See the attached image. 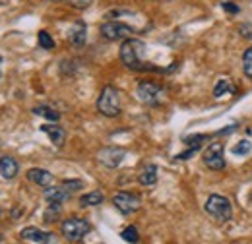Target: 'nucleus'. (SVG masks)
Wrapping results in <instances>:
<instances>
[{"label":"nucleus","mask_w":252,"mask_h":244,"mask_svg":"<svg viewBox=\"0 0 252 244\" xmlns=\"http://www.w3.org/2000/svg\"><path fill=\"white\" fill-rule=\"evenodd\" d=\"M97 111L107 119H115L121 115V93L115 86H105L101 90L97 97Z\"/></svg>","instance_id":"obj_2"},{"label":"nucleus","mask_w":252,"mask_h":244,"mask_svg":"<svg viewBox=\"0 0 252 244\" xmlns=\"http://www.w3.org/2000/svg\"><path fill=\"white\" fill-rule=\"evenodd\" d=\"M92 231V225L84 217H68L61 225V233L68 243H80L86 239V235Z\"/></svg>","instance_id":"obj_3"},{"label":"nucleus","mask_w":252,"mask_h":244,"mask_svg":"<svg viewBox=\"0 0 252 244\" xmlns=\"http://www.w3.org/2000/svg\"><path fill=\"white\" fill-rule=\"evenodd\" d=\"M68 39H70V43L74 47H84L86 39H88V26H86V22H82V20L74 22V26L68 31Z\"/></svg>","instance_id":"obj_11"},{"label":"nucleus","mask_w":252,"mask_h":244,"mask_svg":"<svg viewBox=\"0 0 252 244\" xmlns=\"http://www.w3.org/2000/svg\"><path fill=\"white\" fill-rule=\"evenodd\" d=\"M20 237L24 241H32V243H37V244H59V239H57L55 233L41 231L37 227H26V229H22Z\"/></svg>","instance_id":"obj_9"},{"label":"nucleus","mask_w":252,"mask_h":244,"mask_svg":"<svg viewBox=\"0 0 252 244\" xmlns=\"http://www.w3.org/2000/svg\"><path fill=\"white\" fill-rule=\"evenodd\" d=\"M144 53H146V43L130 37L121 45V62L128 70H134V72H165L154 66L152 62L144 61Z\"/></svg>","instance_id":"obj_1"},{"label":"nucleus","mask_w":252,"mask_h":244,"mask_svg":"<svg viewBox=\"0 0 252 244\" xmlns=\"http://www.w3.org/2000/svg\"><path fill=\"white\" fill-rule=\"evenodd\" d=\"M243 72L249 80H252V47L247 49L245 55H243Z\"/></svg>","instance_id":"obj_23"},{"label":"nucleus","mask_w":252,"mask_h":244,"mask_svg":"<svg viewBox=\"0 0 252 244\" xmlns=\"http://www.w3.org/2000/svg\"><path fill=\"white\" fill-rule=\"evenodd\" d=\"M28 179L33 184L43 186V188H49V186H53V183H55L53 173H49L47 169H39V167H33V169L28 171Z\"/></svg>","instance_id":"obj_14"},{"label":"nucleus","mask_w":252,"mask_h":244,"mask_svg":"<svg viewBox=\"0 0 252 244\" xmlns=\"http://www.w3.org/2000/svg\"><path fill=\"white\" fill-rule=\"evenodd\" d=\"M33 115L43 117V119L53 121V122L61 121V113H59V111H55V109H53V107H49V105H37V107H33Z\"/></svg>","instance_id":"obj_17"},{"label":"nucleus","mask_w":252,"mask_h":244,"mask_svg":"<svg viewBox=\"0 0 252 244\" xmlns=\"http://www.w3.org/2000/svg\"><path fill=\"white\" fill-rule=\"evenodd\" d=\"M126 157V152L121 148H103L97 153V159L101 165H105L107 169H117Z\"/></svg>","instance_id":"obj_10"},{"label":"nucleus","mask_w":252,"mask_h":244,"mask_svg":"<svg viewBox=\"0 0 252 244\" xmlns=\"http://www.w3.org/2000/svg\"><path fill=\"white\" fill-rule=\"evenodd\" d=\"M113 204L115 208L121 212L123 215H130L136 214L140 208H142V198L138 194H132V192H117L113 196Z\"/></svg>","instance_id":"obj_6"},{"label":"nucleus","mask_w":252,"mask_h":244,"mask_svg":"<svg viewBox=\"0 0 252 244\" xmlns=\"http://www.w3.org/2000/svg\"><path fill=\"white\" fill-rule=\"evenodd\" d=\"M251 152H252L251 140H241L239 144H235V146L231 148V153H233V155H237V157H247Z\"/></svg>","instance_id":"obj_21"},{"label":"nucleus","mask_w":252,"mask_h":244,"mask_svg":"<svg viewBox=\"0 0 252 244\" xmlns=\"http://www.w3.org/2000/svg\"><path fill=\"white\" fill-rule=\"evenodd\" d=\"M235 86H233V82L229 80V78H220L218 80V84H216V88H214V97L216 99H221L223 95H229V93H235Z\"/></svg>","instance_id":"obj_18"},{"label":"nucleus","mask_w":252,"mask_h":244,"mask_svg":"<svg viewBox=\"0 0 252 244\" xmlns=\"http://www.w3.org/2000/svg\"><path fill=\"white\" fill-rule=\"evenodd\" d=\"M70 6H74V8H78V10H86V8H90L92 4H94V0H66Z\"/></svg>","instance_id":"obj_26"},{"label":"nucleus","mask_w":252,"mask_h":244,"mask_svg":"<svg viewBox=\"0 0 252 244\" xmlns=\"http://www.w3.org/2000/svg\"><path fill=\"white\" fill-rule=\"evenodd\" d=\"M59 215H61V204H51L43 217H45V223H53V221H57Z\"/></svg>","instance_id":"obj_25"},{"label":"nucleus","mask_w":252,"mask_h":244,"mask_svg":"<svg viewBox=\"0 0 252 244\" xmlns=\"http://www.w3.org/2000/svg\"><path fill=\"white\" fill-rule=\"evenodd\" d=\"M43 196H45V200H47L49 204H64L66 200L72 198V192L61 184V186H49Z\"/></svg>","instance_id":"obj_13"},{"label":"nucleus","mask_w":252,"mask_h":244,"mask_svg":"<svg viewBox=\"0 0 252 244\" xmlns=\"http://www.w3.org/2000/svg\"><path fill=\"white\" fill-rule=\"evenodd\" d=\"M37 43H39V47L45 49V51H53V49H55V39L49 35V31H45V30H41L37 33Z\"/></svg>","instance_id":"obj_20"},{"label":"nucleus","mask_w":252,"mask_h":244,"mask_svg":"<svg viewBox=\"0 0 252 244\" xmlns=\"http://www.w3.org/2000/svg\"><path fill=\"white\" fill-rule=\"evenodd\" d=\"M138 183L142 186H154L158 183V167L156 165H146L138 177Z\"/></svg>","instance_id":"obj_16"},{"label":"nucleus","mask_w":252,"mask_h":244,"mask_svg":"<svg viewBox=\"0 0 252 244\" xmlns=\"http://www.w3.org/2000/svg\"><path fill=\"white\" fill-rule=\"evenodd\" d=\"M41 132L49 136V140L57 146V148H63L64 142H66V130L63 126H57V124H43L41 126Z\"/></svg>","instance_id":"obj_15"},{"label":"nucleus","mask_w":252,"mask_h":244,"mask_svg":"<svg viewBox=\"0 0 252 244\" xmlns=\"http://www.w3.org/2000/svg\"><path fill=\"white\" fill-rule=\"evenodd\" d=\"M103 200H105L103 192L94 190V192H88V194H84V196L80 198V206H82V208H88V206H99V204H103Z\"/></svg>","instance_id":"obj_19"},{"label":"nucleus","mask_w":252,"mask_h":244,"mask_svg":"<svg viewBox=\"0 0 252 244\" xmlns=\"http://www.w3.org/2000/svg\"><path fill=\"white\" fill-rule=\"evenodd\" d=\"M204 210H206V214L210 215V217H214V219L220 221V223H227V221H231V217H233V206H231L229 198L220 196V194H212V196L206 200Z\"/></svg>","instance_id":"obj_4"},{"label":"nucleus","mask_w":252,"mask_h":244,"mask_svg":"<svg viewBox=\"0 0 252 244\" xmlns=\"http://www.w3.org/2000/svg\"><path fill=\"white\" fill-rule=\"evenodd\" d=\"M221 8H223L225 12H229V14H239V6H235L233 2H223Z\"/></svg>","instance_id":"obj_28"},{"label":"nucleus","mask_w":252,"mask_h":244,"mask_svg":"<svg viewBox=\"0 0 252 244\" xmlns=\"http://www.w3.org/2000/svg\"><path fill=\"white\" fill-rule=\"evenodd\" d=\"M121 237H123V241H126V243H130V244L140 243V235H138V229H136L134 225H128L126 229H123Z\"/></svg>","instance_id":"obj_22"},{"label":"nucleus","mask_w":252,"mask_h":244,"mask_svg":"<svg viewBox=\"0 0 252 244\" xmlns=\"http://www.w3.org/2000/svg\"><path fill=\"white\" fill-rule=\"evenodd\" d=\"M206 140H210V136H206V134H196V136H187V138H183V142H185L189 148H200L202 142H206Z\"/></svg>","instance_id":"obj_24"},{"label":"nucleus","mask_w":252,"mask_h":244,"mask_svg":"<svg viewBox=\"0 0 252 244\" xmlns=\"http://www.w3.org/2000/svg\"><path fill=\"white\" fill-rule=\"evenodd\" d=\"M0 243H2V235H0Z\"/></svg>","instance_id":"obj_30"},{"label":"nucleus","mask_w":252,"mask_h":244,"mask_svg":"<svg viewBox=\"0 0 252 244\" xmlns=\"http://www.w3.org/2000/svg\"><path fill=\"white\" fill-rule=\"evenodd\" d=\"M136 97H138L144 105H148V107H158V105H161V101H163V97H165V92H163V88L158 86L156 82L144 80V82H140L138 88H136Z\"/></svg>","instance_id":"obj_5"},{"label":"nucleus","mask_w":252,"mask_h":244,"mask_svg":"<svg viewBox=\"0 0 252 244\" xmlns=\"http://www.w3.org/2000/svg\"><path fill=\"white\" fill-rule=\"evenodd\" d=\"M0 68H2V57H0Z\"/></svg>","instance_id":"obj_29"},{"label":"nucleus","mask_w":252,"mask_h":244,"mask_svg":"<svg viewBox=\"0 0 252 244\" xmlns=\"http://www.w3.org/2000/svg\"><path fill=\"white\" fill-rule=\"evenodd\" d=\"M136 31L134 28H130V26H126L123 22H105L103 26H101V35L107 39V41H126V39H130L132 35H134Z\"/></svg>","instance_id":"obj_7"},{"label":"nucleus","mask_w":252,"mask_h":244,"mask_svg":"<svg viewBox=\"0 0 252 244\" xmlns=\"http://www.w3.org/2000/svg\"><path fill=\"white\" fill-rule=\"evenodd\" d=\"M204 165L212 171H223L225 169V150H223V144L220 142H214L206 152H204Z\"/></svg>","instance_id":"obj_8"},{"label":"nucleus","mask_w":252,"mask_h":244,"mask_svg":"<svg viewBox=\"0 0 252 244\" xmlns=\"http://www.w3.org/2000/svg\"><path fill=\"white\" fill-rule=\"evenodd\" d=\"M63 186L64 188H68L70 192H76V190L84 188V183H82V181H64Z\"/></svg>","instance_id":"obj_27"},{"label":"nucleus","mask_w":252,"mask_h":244,"mask_svg":"<svg viewBox=\"0 0 252 244\" xmlns=\"http://www.w3.org/2000/svg\"><path fill=\"white\" fill-rule=\"evenodd\" d=\"M0 219H2V212H0Z\"/></svg>","instance_id":"obj_31"},{"label":"nucleus","mask_w":252,"mask_h":244,"mask_svg":"<svg viewBox=\"0 0 252 244\" xmlns=\"http://www.w3.org/2000/svg\"><path fill=\"white\" fill-rule=\"evenodd\" d=\"M18 173H20V165H18V161H16L14 157H10V155L0 157V177H2L4 181L16 179Z\"/></svg>","instance_id":"obj_12"}]
</instances>
